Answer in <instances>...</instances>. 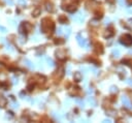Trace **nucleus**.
<instances>
[{"label": "nucleus", "instance_id": "39448f33", "mask_svg": "<svg viewBox=\"0 0 132 123\" xmlns=\"http://www.w3.org/2000/svg\"><path fill=\"white\" fill-rule=\"evenodd\" d=\"M56 55H57V58L60 59V60H64V59L66 58V53H65V51L62 50V49L57 50V51H56Z\"/></svg>", "mask_w": 132, "mask_h": 123}, {"label": "nucleus", "instance_id": "6ab92c4d", "mask_svg": "<svg viewBox=\"0 0 132 123\" xmlns=\"http://www.w3.org/2000/svg\"><path fill=\"white\" fill-rule=\"evenodd\" d=\"M127 83H128L130 86H132V80H128V81H127Z\"/></svg>", "mask_w": 132, "mask_h": 123}, {"label": "nucleus", "instance_id": "f3484780", "mask_svg": "<svg viewBox=\"0 0 132 123\" xmlns=\"http://www.w3.org/2000/svg\"><path fill=\"white\" fill-rule=\"evenodd\" d=\"M107 113H108V115H109V116H114L116 112H115V111H108Z\"/></svg>", "mask_w": 132, "mask_h": 123}, {"label": "nucleus", "instance_id": "aec40b11", "mask_svg": "<svg viewBox=\"0 0 132 123\" xmlns=\"http://www.w3.org/2000/svg\"><path fill=\"white\" fill-rule=\"evenodd\" d=\"M131 102H132V92H131Z\"/></svg>", "mask_w": 132, "mask_h": 123}, {"label": "nucleus", "instance_id": "4468645a", "mask_svg": "<svg viewBox=\"0 0 132 123\" xmlns=\"http://www.w3.org/2000/svg\"><path fill=\"white\" fill-rule=\"evenodd\" d=\"M63 28L62 27H60V28H58V30H57V34H59V35H61V34H63Z\"/></svg>", "mask_w": 132, "mask_h": 123}, {"label": "nucleus", "instance_id": "20e7f679", "mask_svg": "<svg viewBox=\"0 0 132 123\" xmlns=\"http://www.w3.org/2000/svg\"><path fill=\"white\" fill-rule=\"evenodd\" d=\"M122 101H123L124 107H126L127 109H130V108L132 107V102H131V100H130L126 95H123V97H122Z\"/></svg>", "mask_w": 132, "mask_h": 123}, {"label": "nucleus", "instance_id": "1a4fd4ad", "mask_svg": "<svg viewBox=\"0 0 132 123\" xmlns=\"http://www.w3.org/2000/svg\"><path fill=\"white\" fill-rule=\"evenodd\" d=\"M112 55H114L115 58H119V57H120V50H119V49L114 50V51H112Z\"/></svg>", "mask_w": 132, "mask_h": 123}, {"label": "nucleus", "instance_id": "9d476101", "mask_svg": "<svg viewBox=\"0 0 132 123\" xmlns=\"http://www.w3.org/2000/svg\"><path fill=\"white\" fill-rule=\"evenodd\" d=\"M25 63H27V64H26V65H27V66H28V67H30V68H33V67H34V66H33V65H32V63H31V62H30V61H29V60H28V59H25Z\"/></svg>", "mask_w": 132, "mask_h": 123}, {"label": "nucleus", "instance_id": "423d86ee", "mask_svg": "<svg viewBox=\"0 0 132 123\" xmlns=\"http://www.w3.org/2000/svg\"><path fill=\"white\" fill-rule=\"evenodd\" d=\"M84 18H85V14H84L83 12H81V13H79L78 15L73 16V19H74V20H77L78 22H81V21H83V20H84Z\"/></svg>", "mask_w": 132, "mask_h": 123}, {"label": "nucleus", "instance_id": "0eeeda50", "mask_svg": "<svg viewBox=\"0 0 132 123\" xmlns=\"http://www.w3.org/2000/svg\"><path fill=\"white\" fill-rule=\"evenodd\" d=\"M6 102H7V100L3 97V96H1L0 95V107H5V104H6Z\"/></svg>", "mask_w": 132, "mask_h": 123}, {"label": "nucleus", "instance_id": "f03ea898", "mask_svg": "<svg viewBox=\"0 0 132 123\" xmlns=\"http://www.w3.org/2000/svg\"><path fill=\"white\" fill-rule=\"evenodd\" d=\"M121 42L126 46V47H130L132 46V35L130 34H125L121 37Z\"/></svg>", "mask_w": 132, "mask_h": 123}, {"label": "nucleus", "instance_id": "6e6552de", "mask_svg": "<svg viewBox=\"0 0 132 123\" xmlns=\"http://www.w3.org/2000/svg\"><path fill=\"white\" fill-rule=\"evenodd\" d=\"M74 80H76L77 82H80V81L82 80V75H81V73L77 72V73L74 74Z\"/></svg>", "mask_w": 132, "mask_h": 123}, {"label": "nucleus", "instance_id": "a211bd4d", "mask_svg": "<svg viewBox=\"0 0 132 123\" xmlns=\"http://www.w3.org/2000/svg\"><path fill=\"white\" fill-rule=\"evenodd\" d=\"M46 5H48V7H46V8H48V11H52V7H51L52 5H51V4H49V3H48Z\"/></svg>", "mask_w": 132, "mask_h": 123}, {"label": "nucleus", "instance_id": "9b49d317", "mask_svg": "<svg viewBox=\"0 0 132 123\" xmlns=\"http://www.w3.org/2000/svg\"><path fill=\"white\" fill-rule=\"evenodd\" d=\"M59 20H60V22H61V23H63V24L67 22V20H66V18H65L64 16H61V17L59 18Z\"/></svg>", "mask_w": 132, "mask_h": 123}, {"label": "nucleus", "instance_id": "7ed1b4c3", "mask_svg": "<svg viewBox=\"0 0 132 123\" xmlns=\"http://www.w3.org/2000/svg\"><path fill=\"white\" fill-rule=\"evenodd\" d=\"M77 39H78V42H79V45L81 46V47H83V48H85V49H89V42H88V40L86 39V38H84L83 36H81V35H77Z\"/></svg>", "mask_w": 132, "mask_h": 123}, {"label": "nucleus", "instance_id": "f8f14e48", "mask_svg": "<svg viewBox=\"0 0 132 123\" xmlns=\"http://www.w3.org/2000/svg\"><path fill=\"white\" fill-rule=\"evenodd\" d=\"M64 34H65V36H66V37H68V36H69V34H70V29H69V28H66V29H65Z\"/></svg>", "mask_w": 132, "mask_h": 123}, {"label": "nucleus", "instance_id": "2eb2a0df", "mask_svg": "<svg viewBox=\"0 0 132 123\" xmlns=\"http://www.w3.org/2000/svg\"><path fill=\"white\" fill-rule=\"evenodd\" d=\"M110 92H118V89H117V87H111V89H110Z\"/></svg>", "mask_w": 132, "mask_h": 123}, {"label": "nucleus", "instance_id": "f257e3e1", "mask_svg": "<svg viewBox=\"0 0 132 123\" xmlns=\"http://www.w3.org/2000/svg\"><path fill=\"white\" fill-rule=\"evenodd\" d=\"M40 28H41V31L44 32V33L51 32L50 30H53V29H54V24H53V22H52L51 20H49V19H43L42 22H41Z\"/></svg>", "mask_w": 132, "mask_h": 123}, {"label": "nucleus", "instance_id": "ddd939ff", "mask_svg": "<svg viewBox=\"0 0 132 123\" xmlns=\"http://www.w3.org/2000/svg\"><path fill=\"white\" fill-rule=\"evenodd\" d=\"M45 60H46V62H48V64H49V65H51V66H53V65H54V62H53V60H52V59L46 58Z\"/></svg>", "mask_w": 132, "mask_h": 123}, {"label": "nucleus", "instance_id": "dca6fc26", "mask_svg": "<svg viewBox=\"0 0 132 123\" xmlns=\"http://www.w3.org/2000/svg\"><path fill=\"white\" fill-rule=\"evenodd\" d=\"M77 102H78V103H80V106H81V107H84V101H82V100H80V99H79V100H77Z\"/></svg>", "mask_w": 132, "mask_h": 123}]
</instances>
